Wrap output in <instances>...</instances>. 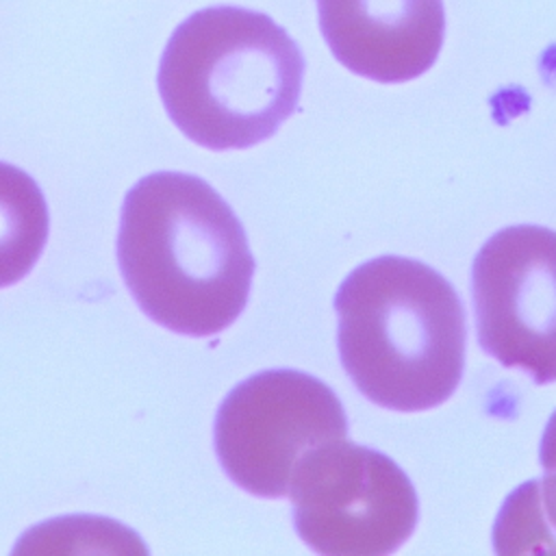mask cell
Masks as SVG:
<instances>
[{
  "mask_svg": "<svg viewBox=\"0 0 556 556\" xmlns=\"http://www.w3.org/2000/svg\"><path fill=\"white\" fill-rule=\"evenodd\" d=\"M48 239V204L20 167L0 163V289L28 276Z\"/></svg>",
  "mask_w": 556,
  "mask_h": 556,
  "instance_id": "9",
  "label": "cell"
},
{
  "mask_svg": "<svg viewBox=\"0 0 556 556\" xmlns=\"http://www.w3.org/2000/svg\"><path fill=\"white\" fill-rule=\"evenodd\" d=\"M293 528L317 554L384 556L415 532L419 502L387 454L348 439L302 456L289 480Z\"/></svg>",
  "mask_w": 556,
  "mask_h": 556,
  "instance_id": "4",
  "label": "cell"
},
{
  "mask_svg": "<svg viewBox=\"0 0 556 556\" xmlns=\"http://www.w3.org/2000/svg\"><path fill=\"white\" fill-rule=\"evenodd\" d=\"M480 348L536 384L556 382V230L508 226L471 265Z\"/></svg>",
  "mask_w": 556,
  "mask_h": 556,
  "instance_id": "6",
  "label": "cell"
},
{
  "mask_svg": "<svg viewBox=\"0 0 556 556\" xmlns=\"http://www.w3.org/2000/svg\"><path fill=\"white\" fill-rule=\"evenodd\" d=\"M339 358L374 404L417 413L454 395L465 369V306L443 274L406 256L358 265L334 295Z\"/></svg>",
  "mask_w": 556,
  "mask_h": 556,
  "instance_id": "2",
  "label": "cell"
},
{
  "mask_svg": "<svg viewBox=\"0 0 556 556\" xmlns=\"http://www.w3.org/2000/svg\"><path fill=\"white\" fill-rule=\"evenodd\" d=\"M317 11L334 59L376 83L421 76L443 46V0H317Z\"/></svg>",
  "mask_w": 556,
  "mask_h": 556,
  "instance_id": "7",
  "label": "cell"
},
{
  "mask_svg": "<svg viewBox=\"0 0 556 556\" xmlns=\"http://www.w3.org/2000/svg\"><path fill=\"white\" fill-rule=\"evenodd\" d=\"M348 439L337 393L298 369H267L239 382L219 404L215 454L226 476L256 497H285L291 473L311 450Z\"/></svg>",
  "mask_w": 556,
  "mask_h": 556,
  "instance_id": "5",
  "label": "cell"
},
{
  "mask_svg": "<svg viewBox=\"0 0 556 556\" xmlns=\"http://www.w3.org/2000/svg\"><path fill=\"white\" fill-rule=\"evenodd\" d=\"M122 278L156 324L189 337L226 330L245 308L254 256L228 202L202 178L156 172L122 206Z\"/></svg>",
  "mask_w": 556,
  "mask_h": 556,
  "instance_id": "1",
  "label": "cell"
},
{
  "mask_svg": "<svg viewBox=\"0 0 556 556\" xmlns=\"http://www.w3.org/2000/svg\"><path fill=\"white\" fill-rule=\"evenodd\" d=\"M543 478L523 482L506 500L493 526L497 554L556 552V410L539 445Z\"/></svg>",
  "mask_w": 556,
  "mask_h": 556,
  "instance_id": "8",
  "label": "cell"
},
{
  "mask_svg": "<svg viewBox=\"0 0 556 556\" xmlns=\"http://www.w3.org/2000/svg\"><path fill=\"white\" fill-rule=\"evenodd\" d=\"M302 76L298 43L269 15L208 7L178 24L156 83L182 135L208 150H243L295 113Z\"/></svg>",
  "mask_w": 556,
  "mask_h": 556,
  "instance_id": "3",
  "label": "cell"
}]
</instances>
